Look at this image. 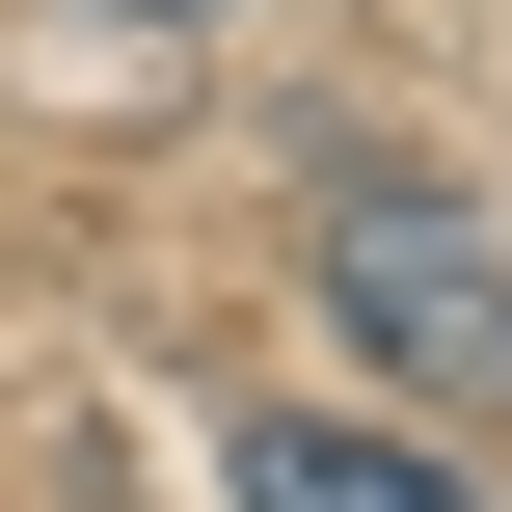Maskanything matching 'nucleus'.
Masks as SVG:
<instances>
[{"label":"nucleus","mask_w":512,"mask_h":512,"mask_svg":"<svg viewBox=\"0 0 512 512\" xmlns=\"http://www.w3.org/2000/svg\"><path fill=\"white\" fill-rule=\"evenodd\" d=\"M135 27H216V0H135Z\"/></svg>","instance_id":"obj_3"},{"label":"nucleus","mask_w":512,"mask_h":512,"mask_svg":"<svg viewBox=\"0 0 512 512\" xmlns=\"http://www.w3.org/2000/svg\"><path fill=\"white\" fill-rule=\"evenodd\" d=\"M297 297H324L405 405H512V216H486V189H432V162H324Z\"/></svg>","instance_id":"obj_1"},{"label":"nucleus","mask_w":512,"mask_h":512,"mask_svg":"<svg viewBox=\"0 0 512 512\" xmlns=\"http://www.w3.org/2000/svg\"><path fill=\"white\" fill-rule=\"evenodd\" d=\"M243 512H486V486H459L432 432H324V405H270V432H243Z\"/></svg>","instance_id":"obj_2"}]
</instances>
